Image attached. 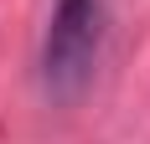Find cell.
<instances>
[{"label": "cell", "mask_w": 150, "mask_h": 144, "mask_svg": "<svg viewBox=\"0 0 150 144\" xmlns=\"http://www.w3.org/2000/svg\"><path fill=\"white\" fill-rule=\"evenodd\" d=\"M104 26H109V0H52L42 31V93L52 103H73L93 82L98 52H104Z\"/></svg>", "instance_id": "obj_1"}]
</instances>
